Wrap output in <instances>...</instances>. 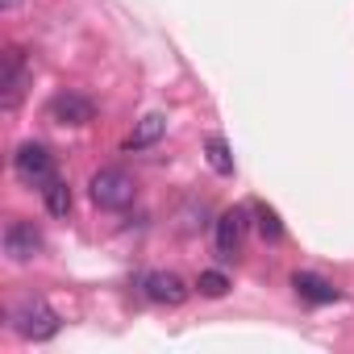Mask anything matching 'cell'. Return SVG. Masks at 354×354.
Returning <instances> with one entry per match:
<instances>
[{
  "label": "cell",
  "mask_w": 354,
  "mask_h": 354,
  "mask_svg": "<svg viewBox=\"0 0 354 354\" xmlns=\"http://www.w3.org/2000/svg\"><path fill=\"white\" fill-rule=\"evenodd\" d=\"M13 171H17V180L30 184V188H46L50 180H59L55 154H50L42 142H26V146H17V154H13Z\"/></svg>",
  "instance_id": "cell-4"
},
{
  "label": "cell",
  "mask_w": 354,
  "mask_h": 354,
  "mask_svg": "<svg viewBox=\"0 0 354 354\" xmlns=\"http://www.w3.org/2000/svg\"><path fill=\"white\" fill-rule=\"evenodd\" d=\"M162 133H167V117H162V113H146V117L133 125V133L125 138V150H129V154H133V150H146V146H154Z\"/></svg>",
  "instance_id": "cell-10"
},
{
  "label": "cell",
  "mask_w": 354,
  "mask_h": 354,
  "mask_svg": "<svg viewBox=\"0 0 354 354\" xmlns=\"http://www.w3.org/2000/svg\"><path fill=\"white\" fill-rule=\"evenodd\" d=\"M26 84H30V71H26V55L17 46L5 50V71H0V88H5V96H0V104H5L9 113L21 104L26 96Z\"/></svg>",
  "instance_id": "cell-5"
},
{
  "label": "cell",
  "mask_w": 354,
  "mask_h": 354,
  "mask_svg": "<svg viewBox=\"0 0 354 354\" xmlns=\"http://www.w3.org/2000/svg\"><path fill=\"white\" fill-rule=\"evenodd\" d=\"M42 201H46V213L50 217H67L71 213V188H67V180H50L42 188Z\"/></svg>",
  "instance_id": "cell-11"
},
{
  "label": "cell",
  "mask_w": 354,
  "mask_h": 354,
  "mask_svg": "<svg viewBox=\"0 0 354 354\" xmlns=\"http://www.w3.org/2000/svg\"><path fill=\"white\" fill-rule=\"evenodd\" d=\"M17 5H21V0H0V9H5V13H13Z\"/></svg>",
  "instance_id": "cell-15"
},
{
  "label": "cell",
  "mask_w": 354,
  "mask_h": 354,
  "mask_svg": "<svg viewBox=\"0 0 354 354\" xmlns=\"http://www.w3.org/2000/svg\"><path fill=\"white\" fill-rule=\"evenodd\" d=\"M9 321H13V329L26 337V342H50L55 333H59V313L42 300V296H30V300H21L13 313H9Z\"/></svg>",
  "instance_id": "cell-2"
},
{
  "label": "cell",
  "mask_w": 354,
  "mask_h": 354,
  "mask_svg": "<svg viewBox=\"0 0 354 354\" xmlns=\"http://www.w3.org/2000/svg\"><path fill=\"white\" fill-rule=\"evenodd\" d=\"M292 288H296V296L308 300V304H333V300H342V292H337L329 279L313 275V271H296V275H292Z\"/></svg>",
  "instance_id": "cell-9"
},
{
  "label": "cell",
  "mask_w": 354,
  "mask_h": 354,
  "mask_svg": "<svg viewBox=\"0 0 354 354\" xmlns=\"http://www.w3.org/2000/svg\"><path fill=\"white\" fill-rule=\"evenodd\" d=\"M5 254L13 263H30L42 254V234L30 225V221H9L5 225Z\"/></svg>",
  "instance_id": "cell-8"
},
{
  "label": "cell",
  "mask_w": 354,
  "mask_h": 354,
  "mask_svg": "<svg viewBox=\"0 0 354 354\" xmlns=\"http://www.w3.org/2000/svg\"><path fill=\"white\" fill-rule=\"evenodd\" d=\"M250 213H254V209L234 205V209H225V213L217 217V225H213V246H217V259H221V263H234V259L242 254L246 234H250Z\"/></svg>",
  "instance_id": "cell-3"
},
{
  "label": "cell",
  "mask_w": 354,
  "mask_h": 354,
  "mask_svg": "<svg viewBox=\"0 0 354 354\" xmlns=\"http://www.w3.org/2000/svg\"><path fill=\"white\" fill-rule=\"evenodd\" d=\"M88 192H92V201H96L100 209L121 213V209H129V205H133L138 184H133V175H129V171H121V167H100V171L92 175Z\"/></svg>",
  "instance_id": "cell-1"
},
{
  "label": "cell",
  "mask_w": 354,
  "mask_h": 354,
  "mask_svg": "<svg viewBox=\"0 0 354 354\" xmlns=\"http://www.w3.org/2000/svg\"><path fill=\"white\" fill-rule=\"evenodd\" d=\"M196 288H201V296H209V300H221V296L230 292V279H225L221 271H201Z\"/></svg>",
  "instance_id": "cell-14"
},
{
  "label": "cell",
  "mask_w": 354,
  "mask_h": 354,
  "mask_svg": "<svg viewBox=\"0 0 354 354\" xmlns=\"http://www.w3.org/2000/svg\"><path fill=\"white\" fill-rule=\"evenodd\" d=\"M205 158H209V167L217 171V175H234V154H230V142L225 138H209L205 142Z\"/></svg>",
  "instance_id": "cell-12"
},
{
  "label": "cell",
  "mask_w": 354,
  "mask_h": 354,
  "mask_svg": "<svg viewBox=\"0 0 354 354\" xmlns=\"http://www.w3.org/2000/svg\"><path fill=\"white\" fill-rule=\"evenodd\" d=\"M142 292H146V300H154V304H184L188 300V283L175 275V271H150L146 279H142Z\"/></svg>",
  "instance_id": "cell-7"
},
{
  "label": "cell",
  "mask_w": 354,
  "mask_h": 354,
  "mask_svg": "<svg viewBox=\"0 0 354 354\" xmlns=\"http://www.w3.org/2000/svg\"><path fill=\"white\" fill-rule=\"evenodd\" d=\"M250 209H254V225H259V234H263L267 242H279V238H283V221H279V213H275L271 205H263V201L250 205Z\"/></svg>",
  "instance_id": "cell-13"
},
{
  "label": "cell",
  "mask_w": 354,
  "mask_h": 354,
  "mask_svg": "<svg viewBox=\"0 0 354 354\" xmlns=\"http://www.w3.org/2000/svg\"><path fill=\"white\" fill-rule=\"evenodd\" d=\"M46 117H50L55 125H88V121L96 117V104H92L88 96H80V92H59V96H50Z\"/></svg>",
  "instance_id": "cell-6"
}]
</instances>
